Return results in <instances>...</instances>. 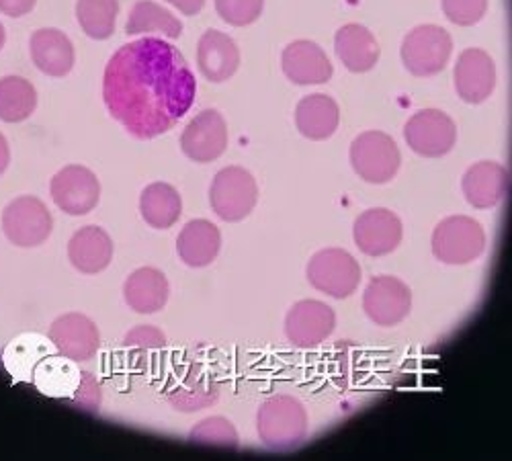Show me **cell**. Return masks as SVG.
Segmentation results:
<instances>
[{"mask_svg":"<svg viewBox=\"0 0 512 461\" xmlns=\"http://www.w3.org/2000/svg\"><path fill=\"white\" fill-rule=\"evenodd\" d=\"M195 76L183 54L156 37L132 41L115 52L105 68V105L138 140H152L191 109Z\"/></svg>","mask_w":512,"mask_h":461,"instance_id":"cell-1","label":"cell"},{"mask_svg":"<svg viewBox=\"0 0 512 461\" xmlns=\"http://www.w3.org/2000/svg\"><path fill=\"white\" fill-rule=\"evenodd\" d=\"M256 431L271 451H291L308 437V412L291 396H273L256 414Z\"/></svg>","mask_w":512,"mask_h":461,"instance_id":"cell-2","label":"cell"},{"mask_svg":"<svg viewBox=\"0 0 512 461\" xmlns=\"http://www.w3.org/2000/svg\"><path fill=\"white\" fill-rule=\"evenodd\" d=\"M486 248V232L467 216H451L433 232V255L445 265L474 263Z\"/></svg>","mask_w":512,"mask_h":461,"instance_id":"cell-3","label":"cell"},{"mask_svg":"<svg viewBox=\"0 0 512 461\" xmlns=\"http://www.w3.org/2000/svg\"><path fill=\"white\" fill-rule=\"evenodd\" d=\"M256 201H259V187L242 166H226L209 189L211 209L224 222H242L252 214Z\"/></svg>","mask_w":512,"mask_h":461,"instance_id":"cell-4","label":"cell"},{"mask_svg":"<svg viewBox=\"0 0 512 461\" xmlns=\"http://www.w3.org/2000/svg\"><path fill=\"white\" fill-rule=\"evenodd\" d=\"M308 281L326 296L345 300L361 283V265L343 248H324L308 265Z\"/></svg>","mask_w":512,"mask_h":461,"instance_id":"cell-5","label":"cell"},{"mask_svg":"<svg viewBox=\"0 0 512 461\" xmlns=\"http://www.w3.org/2000/svg\"><path fill=\"white\" fill-rule=\"evenodd\" d=\"M451 50V35L443 27L420 25L402 41V62L414 76H435L447 66Z\"/></svg>","mask_w":512,"mask_h":461,"instance_id":"cell-6","label":"cell"},{"mask_svg":"<svg viewBox=\"0 0 512 461\" xmlns=\"http://www.w3.org/2000/svg\"><path fill=\"white\" fill-rule=\"evenodd\" d=\"M400 150L383 132H365L351 144V164L355 173L373 185L390 183L400 169Z\"/></svg>","mask_w":512,"mask_h":461,"instance_id":"cell-7","label":"cell"},{"mask_svg":"<svg viewBox=\"0 0 512 461\" xmlns=\"http://www.w3.org/2000/svg\"><path fill=\"white\" fill-rule=\"evenodd\" d=\"M54 220L46 203L33 197L23 195L13 199L3 212V230L5 236L21 248H33L44 244L52 234Z\"/></svg>","mask_w":512,"mask_h":461,"instance_id":"cell-8","label":"cell"},{"mask_svg":"<svg viewBox=\"0 0 512 461\" xmlns=\"http://www.w3.org/2000/svg\"><path fill=\"white\" fill-rule=\"evenodd\" d=\"M404 138L418 156L439 158L453 150L457 128L447 113L439 109H422L408 119Z\"/></svg>","mask_w":512,"mask_h":461,"instance_id":"cell-9","label":"cell"},{"mask_svg":"<svg viewBox=\"0 0 512 461\" xmlns=\"http://www.w3.org/2000/svg\"><path fill=\"white\" fill-rule=\"evenodd\" d=\"M363 310L377 326H396L412 310V291L398 277H373L363 293Z\"/></svg>","mask_w":512,"mask_h":461,"instance_id":"cell-10","label":"cell"},{"mask_svg":"<svg viewBox=\"0 0 512 461\" xmlns=\"http://www.w3.org/2000/svg\"><path fill=\"white\" fill-rule=\"evenodd\" d=\"M52 199L68 216H87L101 199L97 175L87 166L70 164L52 179Z\"/></svg>","mask_w":512,"mask_h":461,"instance_id":"cell-11","label":"cell"},{"mask_svg":"<svg viewBox=\"0 0 512 461\" xmlns=\"http://www.w3.org/2000/svg\"><path fill=\"white\" fill-rule=\"evenodd\" d=\"M404 236L402 220L386 207L363 212L353 228V238L367 257H386L400 246Z\"/></svg>","mask_w":512,"mask_h":461,"instance_id":"cell-12","label":"cell"},{"mask_svg":"<svg viewBox=\"0 0 512 461\" xmlns=\"http://www.w3.org/2000/svg\"><path fill=\"white\" fill-rule=\"evenodd\" d=\"M181 148L193 162L218 160L228 148V125L216 109H205L189 121L181 136Z\"/></svg>","mask_w":512,"mask_h":461,"instance_id":"cell-13","label":"cell"},{"mask_svg":"<svg viewBox=\"0 0 512 461\" xmlns=\"http://www.w3.org/2000/svg\"><path fill=\"white\" fill-rule=\"evenodd\" d=\"M334 326V310L318 300H302L293 304L285 318L287 339L300 349H314L324 343Z\"/></svg>","mask_w":512,"mask_h":461,"instance_id":"cell-14","label":"cell"},{"mask_svg":"<svg viewBox=\"0 0 512 461\" xmlns=\"http://www.w3.org/2000/svg\"><path fill=\"white\" fill-rule=\"evenodd\" d=\"M50 341L62 357L82 363L97 355L101 345V334L97 324L89 316L70 312L60 316L52 324Z\"/></svg>","mask_w":512,"mask_h":461,"instance_id":"cell-15","label":"cell"},{"mask_svg":"<svg viewBox=\"0 0 512 461\" xmlns=\"http://www.w3.org/2000/svg\"><path fill=\"white\" fill-rule=\"evenodd\" d=\"M496 87V66L494 60L478 48L461 52L455 64V89L457 95L469 103H484Z\"/></svg>","mask_w":512,"mask_h":461,"instance_id":"cell-16","label":"cell"},{"mask_svg":"<svg viewBox=\"0 0 512 461\" xmlns=\"http://www.w3.org/2000/svg\"><path fill=\"white\" fill-rule=\"evenodd\" d=\"M283 72L293 85H324L332 76V64L326 52L308 39H297L283 50Z\"/></svg>","mask_w":512,"mask_h":461,"instance_id":"cell-17","label":"cell"},{"mask_svg":"<svg viewBox=\"0 0 512 461\" xmlns=\"http://www.w3.org/2000/svg\"><path fill=\"white\" fill-rule=\"evenodd\" d=\"M461 189L469 205L478 209H490L508 195L510 175L502 164L484 160L469 166L467 173L463 175Z\"/></svg>","mask_w":512,"mask_h":461,"instance_id":"cell-18","label":"cell"},{"mask_svg":"<svg viewBox=\"0 0 512 461\" xmlns=\"http://www.w3.org/2000/svg\"><path fill=\"white\" fill-rule=\"evenodd\" d=\"M197 64L209 82H226L240 66L236 41L218 29L205 31L197 46Z\"/></svg>","mask_w":512,"mask_h":461,"instance_id":"cell-19","label":"cell"},{"mask_svg":"<svg viewBox=\"0 0 512 461\" xmlns=\"http://www.w3.org/2000/svg\"><path fill=\"white\" fill-rule=\"evenodd\" d=\"M68 259L76 271L97 275L111 265L113 240L99 226H84L68 242Z\"/></svg>","mask_w":512,"mask_h":461,"instance_id":"cell-20","label":"cell"},{"mask_svg":"<svg viewBox=\"0 0 512 461\" xmlns=\"http://www.w3.org/2000/svg\"><path fill=\"white\" fill-rule=\"evenodd\" d=\"M33 64L48 76L62 78L74 66V46L60 29H39L29 41Z\"/></svg>","mask_w":512,"mask_h":461,"instance_id":"cell-21","label":"cell"},{"mask_svg":"<svg viewBox=\"0 0 512 461\" xmlns=\"http://www.w3.org/2000/svg\"><path fill=\"white\" fill-rule=\"evenodd\" d=\"M220 248L222 234L216 224H211L207 220L189 222L177 238V250L181 261L193 269L211 265L218 259Z\"/></svg>","mask_w":512,"mask_h":461,"instance_id":"cell-22","label":"cell"},{"mask_svg":"<svg viewBox=\"0 0 512 461\" xmlns=\"http://www.w3.org/2000/svg\"><path fill=\"white\" fill-rule=\"evenodd\" d=\"M168 281L162 271L154 267H142L127 277L123 285V298L138 314H156L168 302Z\"/></svg>","mask_w":512,"mask_h":461,"instance_id":"cell-23","label":"cell"},{"mask_svg":"<svg viewBox=\"0 0 512 461\" xmlns=\"http://www.w3.org/2000/svg\"><path fill=\"white\" fill-rule=\"evenodd\" d=\"M334 50L351 72H369L379 60V44L375 35L357 23L340 27L334 37Z\"/></svg>","mask_w":512,"mask_h":461,"instance_id":"cell-24","label":"cell"},{"mask_svg":"<svg viewBox=\"0 0 512 461\" xmlns=\"http://www.w3.org/2000/svg\"><path fill=\"white\" fill-rule=\"evenodd\" d=\"M295 123L304 138L314 142L328 140L340 123L338 105L334 99L320 93L304 97L295 109Z\"/></svg>","mask_w":512,"mask_h":461,"instance_id":"cell-25","label":"cell"},{"mask_svg":"<svg viewBox=\"0 0 512 461\" xmlns=\"http://www.w3.org/2000/svg\"><path fill=\"white\" fill-rule=\"evenodd\" d=\"M140 214L144 222L156 230H166L183 214V199L168 183H152L142 191Z\"/></svg>","mask_w":512,"mask_h":461,"instance_id":"cell-26","label":"cell"},{"mask_svg":"<svg viewBox=\"0 0 512 461\" xmlns=\"http://www.w3.org/2000/svg\"><path fill=\"white\" fill-rule=\"evenodd\" d=\"M125 31L130 35L160 33L170 39H177L183 33V23L168 9L152 3V0H140V3L134 5L130 19H127Z\"/></svg>","mask_w":512,"mask_h":461,"instance_id":"cell-27","label":"cell"},{"mask_svg":"<svg viewBox=\"0 0 512 461\" xmlns=\"http://www.w3.org/2000/svg\"><path fill=\"white\" fill-rule=\"evenodd\" d=\"M37 107V93L29 80L21 76L0 78V119L5 123H19L33 115Z\"/></svg>","mask_w":512,"mask_h":461,"instance_id":"cell-28","label":"cell"},{"mask_svg":"<svg viewBox=\"0 0 512 461\" xmlns=\"http://www.w3.org/2000/svg\"><path fill=\"white\" fill-rule=\"evenodd\" d=\"M117 13V0H78L76 3V19L82 31L93 39H107L113 35Z\"/></svg>","mask_w":512,"mask_h":461,"instance_id":"cell-29","label":"cell"},{"mask_svg":"<svg viewBox=\"0 0 512 461\" xmlns=\"http://www.w3.org/2000/svg\"><path fill=\"white\" fill-rule=\"evenodd\" d=\"M191 443L211 449H238V431L224 416H211L191 431Z\"/></svg>","mask_w":512,"mask_h":461,"instance_id":"cell-30","label":"cell"},{"mask_svg":"<svg viewBox=\"0 0 512 461\" xmlns=\"http://www.w3.org/2000/svg\"><path fill=\"white\" fill-rule=\"evenodd\" d=\"M218 400V386L203 377H191V380L168 396L170 406L181 412H197Z\"/></svg>","mask_w":512,"mask_h":461,"instance_id":"cell-31","label":"cell"},{"mask_svg":"<svg viewBox=\"0 0 512 461\" xmlns=\"http://www.w3.org/2000/svg\"><path fill=\"white\" fill-rule=\"evenodd\" d=\"M263 5L265 0H216L218 15L234 27L254 23L263 13Z\"/></svg>","mask_w":512,"mask_h":461,"instance_id":"cell-32","label":"cell"},{"mask_svg":"<svg viewBox=\"0 0 512 461\" xmlns=\"http://www.w3.org/2000/svg\"><path fill=\"white\" fill-rule=\"evenodd\" d=\"M488 9V0H443V11L455 25H476Z\"/></svg>","mask_w":512,"mask_h":461,"instance_id":"cell-33","label":"cell"},{"mask_svg":"<svg viewBox=\"0 0 512 461\" xmlns=\"http://www.w3.org/2000/svg\"><path fill=\"white\" fill-rule=\"evenodd\" d=\"M123 345L127 349H140V351L164 349L166 347V334L160 328L142 324V326H136L125 334Z\"/></svg>","mask_w":512,"mask_h":461,"instance_id":"cell-34","label":"cell"},{"mask_svg":"<svg viewBox=\"0 0 512 461\" xmlns=\"http://www.w3.org/2000/svg\"><path fill=\"white\" fill-rule=\"evenodd\" d=\"M35 3L37 0H0V13L7 17H13V19H19V17L31 13Z\"/></svg>","mask_w":512,"mask_h":461,"instance_id":"cell-35","label":"cell"},{"mask_svg":"<svg viewBox=\"0 0 512 461\" xmlns=\"http://www.w3.org/2000/svg\"><path fill=\"white\" fill-rule=\"evenodd\" d=\"M168 3L185 15H197L203 9L205 0H168Z\"/></svg>","mask_w":512,"mask_h":461,"instance_id":"cell-36","label":"cell"},{"mask_svg":"<svg viewBox=\"0 0 512 461\" xmlns=\"http://www.w3.org/2000/svg\"><path fill=\"white\" fill-rule=\"evenodd\" d=\"M9 162H11L9 142H7V138L3 134H0V175H3L9 169Z\"/></svg>","mask_w":512,"mask_h":461,"instance_id":"cell-37","label":"cell"},{"mask_svg":"<svg viewBox=\"0 0 512 461\" xmlns=\"http://www.w3.org/2000/svg\"><path fill=\"white\" fill-rule=\"evenodd\" d=\"M5 39H7V33H5L3 23H0V50H3V46H5Z\"/></svg>","mask_w":512,"mask_h":461,"instance_id":"cell-38","label":"cell"}]
</instances>
